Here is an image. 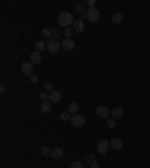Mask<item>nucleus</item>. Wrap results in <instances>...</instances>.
Wrapping results in <instances>:
<instances>
[{"label": "nucleus", "instance_id": "obj_22", "mask_svg": "<svg viewBox=\"0 0 150 168\" xmlns=\"http://www.w3.org/2000/svg\"><path fill=\"white\" fill-rule=\"evenodd\" d=\"M41 155H42V156H48V155H51V149L44 146L42 149H41Z\"/></svg>", "mask_w": 150, "mask_h": 168}, {"label": "nucleus", "instance_id": "obj_17", "mask_svg": "<svg viewBox=\"0 0 150 168\" xmlns=\"http://www.w3.org/2000/svg\"><path fill=\"white\" fill-rule=\"evenodd\" d=\"M35 48H36V51H44L47 48V44H45V41H36L35 42Z\"/></svg>", "mask_w": 150, "mask_h": 168}, {"label": "nucleus", "instance_id": "obj_16", "mask_svg": "<svg viewBox=\"0 0 150 168\" xmlns=\"http://www.w3.org/2000/svg\"><path fill=\"white\" fill-rule=\"evenodd\" d=\"M41 111L44 113V114H47V113L51 111V102L50 101H44L42 104H41Z\"/></svg>", "mask_w": 150, "mask_h": 168}, {"label": "nucleus", "instance_id": "obj_11", "mask_svg": "<svg viewBox=\"0 0 150 168\" xmlns=\"http://www.w3.org/2000/svg\"><path fill=\"white\" fill-rule=\"evenodd\" d=\"M84 21L83 20H75V23H74V26H72V29L75 30V32H78V33H81V32H84Z\"/></svg>", "mask_w": 150, "mask_h": 168}, {"label": "nucleus", "instance_id": "obj_15", "mask_svg": "<svg viewBox=\"0 0 150 168\" xmlns=\"http://www.w3.org/2000/svg\"><path fill=\"white\" fill-rule=\"evenodd\" d=\"M123 18H125V15H123L122 12H114L113 17H111V20H113L114 24H120V23L123 21Z\"/></svg>", "mask_w": 150, "mask_h": 168}, {"label": "nucleus", "instance_id": "obj_3", "mask_svg": "<svg viewBox=\"0 0 150 168\" xmlns=\"http://www.w3.org/2000/svg\"><path fill=\"white\" fill-rule=\"evenodd\" d=\"M86 15H87V20L89 21L96 23V21H99V18H101V11L98 8H89L87 12H86Z\"/></svg>", "mask_w": 150, "mask_h": 168}, {"label": "nucleus", "instance_id": "obj_26", "mask_svg": "<svg viewBox=\"0 0 150 168\" xmlns=\"http://www.w3.org/2000/svg\"><path fill=\"white\" fill-rule=\"evenodd\" d=\"M44 89H45V92H50V93H51V92H53V84L47 81L45 84H44Z\"/></svg>", "mask_w": 150, "mask_h": 168}, {"label": "nucleus", "instance_id": "obj_9", "mask_svg": "<svg viewBox=\"0 0 150 168\" xmlns=\"http://www.w3.org/2000/svg\"><path fill=\"white\" fill-rule=\"evenodd\" d=\"M60 99H62V93L57 92V90H53V92L48 95V101L51 102V104H56V102H59Z\"/></svg>", "mask_w": 150, "mask_h": 168}, {"label": "nucleus", "instance_id": "obj_32", "mask_svg": "<svg viewBox=\"0 0 150 168\" xmlns=\"http://www.w3.org/2000/svg\"><path fill=\"white\" fill-rule=\"evenodd\" d=\"M5 90H6L5 84H2V86H0V93H5Z\"/></svg>", "mask_w": 150, "mask_h": 168}, {"label": "nucleus", "instance_id": "obj_18", "mask_svg": "<svg viewBox=\"0 0 150 168\" xmlns=\"http://www.w3.org/2000/svg\"><path fill=\"white\" fill-rule=\"evenodd\" d=\"M78 104L77 102H71L69 104V107H68V111L71 113V114H77V111H78Z\"/></svg>", "mask_w": 150, "mask_h": 168}, {"label": "nucleus", "instance_id": "obj_25", "mask_svg": "<svg viewBox=\"0 0 150 168\" xmlns=\"http://www.w3.org/2000/svg\"><path fill=\"white\" fill-rule=\"evenodd\" d=\"M69 168H83V164H81L80 161H74L69 165Z\"/></svg>", "mask_w": 150, "mask_h": 168}, {"label": "nucleus", "instance_id": "obj_5", "mask_svg": "<svg viewBox=\"0 0 150 168\" xmlns=\"http://www.w3.org/2000/svg\"><path fill=\"white\" fill-rule=\"evenodd\" d=\"M95 113H96V116L101 117V119H110V116H111L110 108H107L105 105H99V107L95 110Z\"/></svg>", "mask_w": 150, "mask_h": 168}, {"label": "nucleus", "instance_id": "obj_21", "mask_svg": "<svg viewBox=\"0 0 150 168\" xmlns=\"http://www.w3.org/2000/svg\"><path fill=\"white\" fill-rule=\"evenodd\" d=\"M71 113L69 111H63L62 114H60V120H63V122H68V120H71Z\"/></svg>", "mask_w": 150, "mask_h": 168}, {"label": "nucleus", "instance_id": "obj_6", "mask_svg": "<svg viewBox=\"0 0 150 168\" xmlns=\"http://www.w3.org/2000/svg\"><path fill=\"white\" fill-rule=\"evenodd\" d=\"M71 125L72 126H75V128H81L83 125L86 123V119L81 116V114H72V117H71Z\"/></svg>", "mask_w": 150, "mask_h": 168}, {"label": "nucleus", "instance_id": "obj_1", "mask_svg": "<svg viewBox=\"0 0 150 168\" xmlns=\"http://www.w3.org/2000/svg\"><path fill=\"white\" fill-rule=\"evenodd\" d=\"M59 26H62V27H65V29H68V27H71V26H74V23H75V20H74V17H72V14L68 11H63L59 14Z\"/></svg>", "mask_w": 150, "mask_h": 168}, {"label": "nucleus", "instance_id": "obj_10", "mask_svg": "<svg viewBox=\"0 0 150 168\" xmlns=\"http://www.w3.org/2000/svg\"><path fill=\"white\" fill-rule=\"evenodd\" d=\"M51 158H54V159H60V158L65 156V152H63V149H60V147H54V149H51Z\"/></svg>", "mask_w": 150, "mask_h": 168}, {"label": "nucleus", "instance_id": "obj_28", "mask_svg": "<svg viewBox=\"0 0 150 168\" xmlns=\"http://www.w3.org/2000/svg\"><path fill=\"white\" fill-rule=\"evenodd\" d=\"M29 81H30V83H32V84H36V83H38V81H39V80H38V77H36L35 74H32V75H30V77H29Z\"/></svg>", "mask_w": 150, "mask_h": 168}, {"label": "nucleus", "instance_id": "obj_19", "mask_svg": "<svg viewBox=\"0 0 150 168\" xmlns=\"http://www.w3.org/2000/svg\"><path fill=\"white\" fill-rule=\"evenodd\" d=\"M74 9L78 11L80 15H84V14L87 12V11H84V5H83V3H74Z\"/></svg>", "mask_w": 150, "mask_h": 168}, {"label": "nucleus", "instance_id": "obj_12", "mask_svg": "<svg viewBox=\"0 0 150 168\" xmlns=\"http://www.w3.org/2000/svg\"><path fill=\"white\" fill-rule=\"evenodd\" d=\"M41 60H42V57H41V53H39V51H33V53L30 54V62H32L33 65L41 63Z\"/></svg>", "mask_w": 150, "mask_h": 168}, {"label": "nucleus", "instance_id": "obj_24", "mask_svg": "<svg viewBox=\"0 0 150 168\" xmlns=\"http://www.w3.org/2000/svg\"><path fill=\"white\" fill-rule=\"evenodd\" d=\"M107 125H108L110 129H113L116 126V119H113V117H111V119H107Z\"/></svg>", "mask_w": 150, "mask_h": 168}, {"label": "nucleus", "instance_id": "obj_4", "mask_svg": "<svg viewBox=\"0 0 150 168\" xmlns=\"http://www.w3.org/2000/svg\"><path fill=\"white\" fill-rule=\"evenodd\" d=\"M60 47H62V44L59 42L57 39H50V41H47V50H48L51 54H56V53H59Z\"/></svg>", "mask_w": 150, "mask_h": 168}, {"label": "nucleus", "instance_id": "obj_29", "mask_svg": "<svg viewBox=\"0 0 150 168\" xmlns=\"http://www.w3.org/2000/svg\"><path fill=\"white\" fill-rule=\"evenodd\" d=\"M39 98L42 99V102H44V101H48V95H47V92H42V93L39 95Z\"/></svg>", "mask_w": 150, "mask_h": 168}, {"label": "nucleus", "instance_id": "obj_31", "mask_svg": "<svg viewBox=\"0 0 150 168\" xmlns=\"http://www.w3.org/2000/svg\"><path fill=\"white\" fill-rule=\"evenodd\" d=\"M89 165H90V168H99V164H98V161H92Z\"/></svg>", "mask_w": 150, "mask_h": 168}, {"label": "nucleus", "instance_id": "obj_7", "mask_svg": "<svg viewBox=\"0 0 150 168\" xmlns=\"http://www.w3.org/2000/svg\"><path fill=\"white\" fill-rule=\"evenodd\" d=\"M21 72L30 77L33 74V63L32 62H23L21 63Z\"/></svg>", "mask_w": 150, "mask_h": 168}, {"label": "nucleus", "instance_id": "obj_13", "mask_svg": "<svg viewBox=\"0 0 150 168\" xmlns=\"http://www.w3.org/2000/svg\"><path fill=\"white\" fill-rule=\"evenodd\" d=\"M123 114H125V111H123V108H120V107L111 110V116H113V119H116V120L120 119V117H123Z\"/></svg>", "mask_w": 150, "mask_h": 168}, {"label": "nucleus", "instance_id": "obj_2", "mask_svg": "<svg viewBox=\"0 0 150 168\" xmlns=\"http://www.w3.org/2000/svg\"><path fill=\"white\" fill-rule=\"evenodd\" d=\"M110 147H111V144H110L108 140H99L98 144H96V150H98L99 155H107L108 150H110Z\"/></svg>", "mask_w": 150, "mask_h": 168}, {"label": "nucleus", "instance_id": "obj_8", "mask_svg": "<svg viewBox=\"0 0 150 168\" xmlns=\"http://www.w3.org/2000/svg\"><path fill=\"white\" fill-rule=\"evenodd\" d=\"M60 44H62V48H65L66 51H72V50L75 48V42H74V39H71V38H65Z\"/></svg>", "mask_w": 150, "mask_h": 168}, {"label": "nucleus", "instance_id": "obj_23", "mask_svg": "<svg viewBox=\"0 0 150 168\" xmlns=\"http://www.w3.org/2000/svg\"><path fill=\"white\" fill-rule=\"evenodd\" d=\"M51 33H53V39H57L59 36H60V30H59L57 27H53L51 29Z\"/></svg>", "mask_w": 150, "mask_h": 168}, {"label": "nucleus", "instance_id": "obj_27", "mask_svg": "<svg viewBox=\"0 0 150 168\" xmlns=\"http://www.w3.org/2000/svg\"><path fill=\"white\" fill-rule=\"evenodd\" d=\"M72 32H74V29H72V27L65 29V36H66V38H71V36H72Z\"/></svg>", "mask_w": 150, "mask_h": 168}, {"label": "nucleus", "instance_id": "obj_30", "mask_svg": "<svg viewBox=\"0 0 150 168\" xmlns=\"http://www.w3.org/2000/svg\"><path fill=\"white\" fill-rule=\"evenodd\" d=\"M87 5L90 8H96V0H87Z\"/></svg>", "mask_w": 150, "mask_h": 168}, {"label": "nucleus", "instance_id": "obj_20", "mask_svg": "<svg viewBox=\"0 0 150 168\" xmlns=\"http://www.w3.org/2000/svg\"><path fill=\"white\" fill-rule=\"evenodd\" d=\"M42 36H44V38H45L47 41H50V39H53V33H51V29H44V30H42Z\"/></svg>", "mask_w": 150, "mask_h": 168}, {"label": "nucleus", "instance_id": "obj_14", "mask_svg": "<svg viewBox=\"0 0 150 168\" xmlns=\"http://www.w3.org/2000/svg\"><path fill=\"white\" fill-rule=\"evenodd\" d=\"M110 144H111V147H113L114 150H120V149L123 147V141H122L120 138H113V140L110 141Z\"/></svg>", "mask_w": 150, "mask_h": 168}]
</instances>
